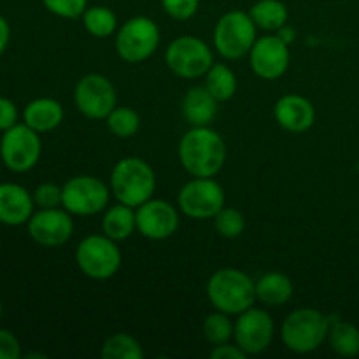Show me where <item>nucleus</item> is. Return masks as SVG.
Returning a JSON list of instances; mask_svg holds the SVG:
<instances>
[{"instance_id":"f257e3e1","label":"nucleus","mask_w":359,"mask_h":359,"mask_svg":"<svg viewBox=\"0 0 359 359\" xmlns=\"http://www.w3.org/2000/svg\"><path fill=\"white\" fill-rule=\"evenodd\" d=\"M179 158L193 177H214L226 160V146L209 126H193L181 139Z\"/></svg>"},{"instance_id":"f03ea898","label":"nucleus","mask_w":359,"mask_h":359,"mask_svg":"<svg viewBox=\"0 0 359 359\" xmlns=\"http://www.w3.org/2000/svg\"><path fill=\"white\" fill-rule=\"evenodd\" d=\"M207 297L217 311L238 316L255 304L256 284L242 270L221 269L209 279Z\"/></svg>"},{"instance_id":"7ed1b4c3","label":"nucleus","mask_w":359,"mask_h":359,"mask_svg":"<svg viewBox=\"0 0 359 359\" xmlns=\"http://www.w3.org/2000/svg\"><path fill=\"white\" fill-rule=\"evenodd\" d=\"M111 188L119 203L139 207L153 196L156 177L153 168L140 158H123L112 168Z\"/></svg>"},{"instance_id":"20e7f679","label":"nucleus","mask_w":359,"mask_h":359,"mask_svg":"<svg viewBox=\"0 0 359 359\" xmlns=\"http://www.w3.org/2000/svg\"><path fill=\"white\" fill-rule=\"evenodd\" d=\"M330 318L316 309H298L291 312L283 325V342L290 351L307 354L318 349L328 337Z\"/></svg>"},{"instance_id":"39448f33","label":"nucleus","mask_w":359,"mask_h":359,"mask_svg":"<svg viewBox=\"0 0 359 359\" xmlns=\"http://www.w3.org/2000/svg\"><path fill=\"white\" fill-rule=\"evenodd\" d=\"M76 262L86 277L105 280L116 276L121 266V251L107 235H90L77 245Z\"/></svg>"},{"instance_id":"423d86ee","label":"nucleus","mask_w":359,"mask_h":359,"mask_svg":"<svg viewBox=\"0 0 359 359\" xmlns=\"http://www.w3.org/2000/svg\"><path fill=\"white\" fill-rule=\"evenodd\" d=\"M255 42L256 25L244 11H231L217 21L214 30V46L224 58H242L251 53Z\"/></svg>"},{"instance_id":"0eeeda50","label":"nucleus","mask_w":359,"mask_h":359,"mask_svg":"<svg viewBox=\"0 0 359 359\" xmlns=\"http://www.w3.org/2000/svg\"><path fill=\"white\" fill-rule=\"evenodd\" d=\"M41 137L28 125H14L6 130L0 140V158L9 170L28 172L41 158Z\"/></svg>"},{"instance_id":"6e6552de","label":"nucleus","mask_w":359,"mask_h":359,"mask_svg":"<svg viewBox=\"0 0 359 359\" xmlns=\"http://www.w3.org/2000/svg\"><path fill=\"white\" fill-rule=\"evenodd\" d=\"M160 44V28L146 16L126 21L116 37V51L125 62L139 63L149 58Z\"/></svg>"},{"instance_id":"1a4fd4ad","label":"nucleus","mask_w":359,"mask_h":359,"mask_svg":"<svg viewBox=\"0 0 359 359\" xmlns=\"http://www.w3.org/2000/svg\"><path fill=\"white\" fill-rule=\"evenodd\" d=\"M167 65L182 79H196L209 72L212 67V53L198 37L184 35L170 42L167 49Z\"/></svg>"},{"instance_id":"9d476101","label":"nucleus","mask_w":359,"mask_h":359,"mask_svg":"<svg viewBox=\"0 0 359 359\" xmlns=\"http://www.w3.org/2000/svg\"><path fill=\"white\" fill-rule=\"evenodd\" d=\"M109 188L97 177L77 175L62 186V205L76 216H93L107 207Z\"/></svg>"},{"instance_id":"9b49d317","label":"nucleus","mask_w":359,"mask_h":359,"mask_svg":"<svg viewBox=\"0 0 359 359\" xmlns=\"http://www.w3.org/2000/svg\"><path fill=\"white\" fill-rule=\"evenodd\" d=\"M179 207L193 219H209L224 207V191L210 177H195L179 193Z\"/></svg>"},{"instance_id":"f8f14e48","label":"nucleus","mask_w":359,"mask_h":359,"mask_svg":"<svg viewBox=\"0 0 359 359\" xmlns=\"http://www.w3.org/2000/svg\"><path fill=\"white\" fill-rule=\"evenodd\" d=\"M74 100L86 118L107 119L116 109V90L102 74H88L77 83Z\"/></svg>"},{"instance_id":"ddd939ff","label":"nucleus","mask_w":359,"mask_h":359,"mask_svg":"<svg viewBox=\"0 0 359 359\" xmlns=\"http://www.w3.org/2000/svg\"><path fill=\"white\" fill-rule=\"evenodd\" d=\"M235 344L244 351L248 356L259 354L272 344L273 321L262 309H248L238 314L237 323L233 325Z\"/></svg>"},{"instance_id":"4468645a","label":"nucleus","mask_w":359,"mask_h":359,"mask_svg":"<svg viewBox=\"0 0 359 359\" xmlns=\"http://www.w3.org/2000/svg\"><path fill=\"white\" fill-rule=\"evenodd\" d=\"M69 210L41 209L28 219V233L42 248H60L74 233V223Z\"/></svg>"},{"instance_id":"2eb2a0df","label":"nucleus","mask_w":359,"mask_h":359,"mask_svg":"<svg viewBox=\"0 0 359 359\" xmlns=\"http://www.w3.org/2000/svg\"><path fill=\"white\" fill-rule=\"evenodd\" d=\"M137 209V230L149 241H165L177 231L179 214L168 202L151 198Z\"/></svg>"},{"instance_id":"dca6fc26","label":"nucleus","mask_w":359,"mask_h":359,"mask_svg":"<svg viewBox=\"0 0 359 359\" xmlns=\"http://www.w3.org/2000/svg\"><path fill=\"white\" fill-rule=\"evenodd\" d=\"M251 67L262 79H279L290 67L287 42L276 35L258 39L251 49Z\"/></svg>"},{"instance_id":"f3484780","label":"nucleus","mask_w":359,"mask_h":359,"mask_svg":"<svg viewBox=\"0 0 359 359\" xmlns=\"http://www.w3.org/2000/svg\"><path fill=\"white\" fill-rule=\"evenodd\" d=\"M34 196L20 184H0V223L6 226H21L34 214Z\"/></svg>"},{"instance_id":"a211bd4d","label":"nucleus","mask_w":359,"mask_h":359,"mask_svg":"<svg viewBox=\"0 0 359 359\" xmlns=\"http://www.w3.org/2000/svg\"><path fill=\"white\" fill-rule=\"evenodd\" d=\"M277 123L291 133H304L314 125L316 111L311 100L302 95H286L273 107Z\"/></svg>"},{"instance_id":"6ab92c4d","label":"nucleus","mask_w":359,"mask_h":359,"mask_svg":"<svg viewBox=\"0 0 359 359\" xmlns=\"http://www.w3.org/2000/svg\"><path fill=\"white\" fill-rule=\"evenodd\" d=\"M182 112L189 125L209 126V123L216 118L217 100L205 86L191 88L182 100Z\"/></svg>"},{"instance_id":"aec40b11","label":"nucleus","mask_w":359,"mask_h":359,"mask_svg":"<svg viewBox=\"0 0 359 359\" xmlns=\"http://www.w3.org/2000/svg\"><path fill=\"white\" fill-rule=\"evenodd\" d=\"M23 119L37 133L51 132L63 121V107L53 98H37L25 107Z\"/></svg>"},{"instance_id":"412c9836","label":"nucleus","mask_w":359,"mask_h":359,"mask_svg":"<svg viewBox=\"0 0 359 359\" xmlns=\"http://www.w3.org/2000/svg\"><path fill=\"white\" fill-rule=\"evenodd\" d=\"M293 297V283L280 272H269L256 283V298L270 307L286 305Z\"/></svg>"},{"instance_id":"4be33fe9","label":"nucleus","mask_w":359,"mask_h":359,"mask_svg":"<svg viewBox=\"0 0 359 359\" xmlns=\"http://www.w3.org/2000/svg\"><path fill=\"white\" fill-rule=\"evenodd\" d=\"M132 209L133 207L125 205V203L111 207L102 221L104 233L116 242L128 238L137 230V217Z\"/></svg>"},{"instance_id":"5701e85b","label":"nucleus","mask_w":359,"mask_h":359,"mask_svg":"<svg viewBox=\"0 0 359 359\" xmlns=\"http://www.w3.org/2000/svg\"><path fill=\"white\" fill-rule=\"evenodd\" d=\"M249 16L263 30H280L287 21V7L280 0H259L251 7Z\"/></svg>"},{"instance_id":"b1692460","label":"nucleus","mask_w":359,"mask_h":359,"mask_svg":"<svg viewBox=\"0 0 359 359\" xmlns=\"http://www.w3.org/2000/svg\"><path fill=\"white\" fill-rule=\"evenodd\" d=\"M330 346L337 354L346 358H353L359 354V330L351 323H344L330 319Z\"/></svg>"},{"instance_id":"393cba45","label":"nucleus","mask_w":359,"mask_h":359,"mask_svg":"<svg viewBox=\"0 0 359 359\" xmlns=\"http://www.w3.org/2000/svg\"><path fill=\"white\" fill-rule=\"evenodd\" d=\"M205 76V88L217 102L230 100L237 91V77L231 72V69H228L223 63L210 67Z\"/></svg>"},{"instance_id":"a878e982","label":"nucleus","mask_w":359,"mask_h":359,"mask_svg":"<svg viewBox=\"0 0 359 359\" xmlns=\"http://www.w3.org/2000/svg\"><path fill=\"white\" fill-rule=\"evenodd\" d=\"M102 358L104 359H142L144 351L140 344L133 337L126 333H116L109 337L102 346Z\"/></svg>"},{"instance_id":"bb28decb","label":"nucleus","mask_w":359,"mask_h":359,"mask_svg":"<svg viewBox=\"0 0 359 359\" xmlns=\"http://www.w3.org/2000/svg\"><path fill=\"white\" fill-rule=\"evenodd\" d=\"M83 23L84 28L98 39L109 37L116 30V27H118L116 14L111 9H107V7H91V9H86L83 14Z\"/></svg>"},{"instance_id":"cd10ccee","label":"nucleus","mask_w":359,"mask_h":359,"mask_svg":"<svg viewBox=\"0 0 359 359\" xmlns=\"http://www.w3.org/2000/svg\"><path fill=\"white\" fill-rule=\"evenodd\" d=\"M107 126L116 137H119V139H128V137H133L139 132L140 118L133 109L116 107L107 116Z\"/></svg>"},{"instance_id":"c85d7f7f","label":"nucleus","mask_w":359,"mask_h":359,"mask_svg":"<svg viewBox=\"0 0 359 359\" xmlns=\"http://www.w3.org/2000/svg\"><path fill=\"white\" fill-rule=\"evenodd\" d=\"M203 335L214 346L226 344L233 337V325L228 319V314L221 311L216 314H210L203 323Z\"/></svg>"},{"instance_id":"c756f323","label":"nucleus","mask_w":359,"mask_h":359,"mask_svg":"<svg viewBox=\"0 0 359 359\" xmlns=\"http://www.w3.org/2000/svg\"><path fill=\"white\" fill-rule=\"evenodd\" d=\"M214 224L221 237L224 238H237L241 237L245 228V219L242 212L231 207H223L219 212L214 216Z\"/></svg>"},{"instance_id":"7c9ffc66","label":"nucleus","mask_w":359,"mask_h":359,"mask_svg":"<svg viewBox=\"0 0 359 359\" xmlns=\"http://www.w3.org/2000/svg\"><path fill=\"white\" fill-rule=\"evenodd\" d=\"M86 2L88 0H42L49 13L60 18H69V20L83 16L86 11Z\"/></svg>"},{"instance_id":"2f4dec72","label":"nucleus","mask_w":359,"mask_h":359,"mask_svg":"<svg viewBox=\"0 0 359 359\" xmlns=\"http://www.w3.org/2000/svg\"><path fill=\"white\" fill-rule=\"evenodd\" d=\"M34 202L41 209H55L62 205V188L53 182H44L34 191Z\"/></svg>"},{"instance_id":"473e14b6","label":"nucleus","mask_w":359,"mask_h":359,"mask_svg":"<svg viewBox=\"0 0 359 359\" xmlns=\"http://www.w3.org/2000/svg\"><path fill=\"white\" fill-rule=\"evenodd\" d=\"M165 13L174 20H189L198 11V0H161Z\"/></svg>"},{"instance_id":"72a5a7b5","label":"nucleus","mask_w":359,"mask_h":359,"mask_svg":"<svg viewBox=\"0 0 359 359\" xmlns=\"http://www.w3.org/2000/svg\"><path fill=\"white\" fill-rule=\"evenodd\" d=\"M21 356L20 340L9 330L0 328V359H18Z\"/></svg>"},{"instance_id":"f704fd0d","label":"nucleus","mask_w":359,"mask_h":359,"mask_svg":"<svg viewBox=\"0 0 359 359\" xmlns=\"http://www.w3.org/2000/svg\"><path fill=\"white\" fill-rule=\"evenodd\" d=\"M18 109L14 105V102H11L9 98L0 97V130L6 132V130L13 128L14 125H18Z\"/></svg>"},{"instance_id":"c9c22d12","label":"nucleus","mask_w":359,"mask_h":359,"mask_svg":"<svg viewBox=\"0 0 359 359\" xmlns=\"http://www.w3.org/2000/svg\"><path fill=\"white\" fill-rule=\"evenodd\" d=\"M210 358L212 359H245L248 358V354H245L237 344H235V346H230V344L226 342L214 347V351L210 353Z\"/></svg>"},{"instance_id":"e433bc0d","label":"nucleus","mask_w":359,"mask_h":359,"mask_svg":"<svg viewBox=\"0 0 359 359\" xmlns=\"http://www.w3.org/2000/svg\"><path fill=\"white\" fill-rule=\"evenodd\" d=\"M9 39H11V28L9 23H7L6 18L0 14V56L4 55V51L9 46Z\"/></svg>"},{"instance_id":"4c0bfd02","label":"nucleus","mask_w":359,"mask_h":359,"mask_svg":"<svg viewBox=\"0 0 359 359\" xmlns=\"http://www.w3.org/2000/svg\"><path fill=\"white\" fill-rule=\"evenodd\" d=\"M0 318H2V302H0Z\"/></svg>"}]
</instances>
